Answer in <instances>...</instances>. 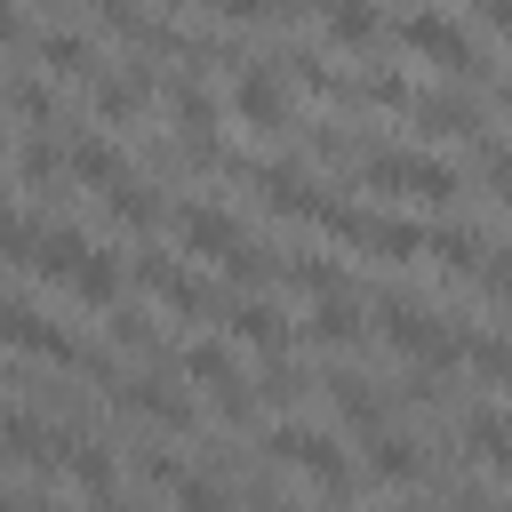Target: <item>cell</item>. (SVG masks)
<instances>
[{
    "label": "cell",
    "mask_w": 512,
    "mask_h": 512,
    "mask_svg": "<svg viewBox=\"0 0 512 512\" xmlns=\"http://www.w3.org/2000/svg\"><path fill=\"white\" fill-rule=\"evenodd\" d=\"M392 40L400 48H416L424 64H440L456 88H472V80H488V48L472 40V24L464 16H448V8H408V16H392Z\"/></svg>",
    "instance_id": "6da1fadb"
},
{
    "label": "cell",
    "mask_w": 512,
    "mask_h": 512,
    "mask_svg": "<svg viewBox=\"0 0 512 512\" xmlns=\"http://www.w3.org/2000/svg\"><path fill=\"white\" fill-rule=\"evenodd\" d=\"M360 184H368V192H408V200H432V208H448V200L464 192L456 160H440V152H416V144H368V160H360Z\"/></svg>",
    "instance_id": "7a4b0ae2"
},
{
    "label": "cell",
    "mask_w": 512,
    "mask_h": 512,
    "mask_svg": "<svg viewBox=\"0 0 512 512\" xmlns=\"http://www.w3.org/2000/svg\"><path fill=\"white\" fill-rule=\"evenodd\" d=\"M264 448H272L288 472H304L312 488H328L336 504L352 496V456L336 448V432H320V424H304V416H280V424L264 432Z\"/></svg>",
    "instance_id": "3957f363"
},
{
    "label": "cell",
    "mask_w": 512,
    "mask_h": 512,
    "mask_svg": "<svg viewBox=\"0 0 512 512\" xmlns=\"http://www.w3.org/2000/svg\"><path fill=\"white\" fill-rule=\"evenodd\" d=\"M224 104H232V120H240V128H256V136H280V128H288V72H280L264 48H248V56L232 64V88H224Z\"/></svg>",
    "instance_id": "277c9868"
},
{
    "label": "cell",
    "mask_w": 512,
    "mask_h": 512,
    "mask_svg": "<svg viewBox=\"0 0 512 512\" xmlns=\"http://www.w3.org/2000/svg\"><path fill=\"white\" fill-rule=\"evenodd\" d=\"M128 272H136V288H144V296H160V304H168L176 320L224 312V296H232V288H208V280H200L192 264H176L168 248H136V256H128Z\"/></svg>",
    "instance_id": "5b68a950"
},
{
    "label": "cell",
    "mask_w": 512,
    "mask_h": 512,
    "mask_svg": "<svg viewBox=\"0 0 512 512\" xmlns=\"http://www.w3.org/2000/svg\"><path fill=\"white\" fill-rule=\"evenodd\" d=\"M88 112L96 120H136L144 104H152V56H136V48H104V64L88 72Z\"/></svg>",
    "instance_id": "8992f818"
},
{
    "label": "cell",
    "mask_w": 512,
    "mask_h": 512,
    "mask_svg": "<svg viewBox=\"0 0 512 512\" xmlns=\"http://www.w3.org/2000/svg\"><path fill=\"white\" fill-rule=\"evenodd\" d=\"M408 120H416V136H488L480 128V96L472 88H456V80H440V88H416L408 96Z\"/></svg>",
    "instance_id": "52a82bcc"
},
{
    "label": "cell",
    "mask_w": 512,
    "mask_h": 512,
    "mask_svg": "<svg viewBox=\"0 0 512 512\" xmlns=\"http://www.w3.org/2000/svg\"><path fill=\"white\" fill-rule=\"evenodd\" d=\"M128 176V152L104 136V128H72L64 120V184H88V192H112Z\"/></svg>",
    "instance_id": "ba28073f"
},
{
    "label": "cell",
    "mask_w": 512,
    "mask_h": 512,
    "mask_svg": "<svg viewBox=\"0 0 512 512\" xmlns=\"http://www.w3.org/2000/svg\"><path fill=\"white\" fill-rule=\"evenodd\" d=\"M168 224H176L184 256H216V264H224V256H232L240 240H248V224H240V216H232L224 200H184V208H176Z\"/></svg>",
    "instance_id": "9c48e42d"
},
{
    "label": "cell",
    "mask_w": 512,
    "mask_h": 512,
    "mask_svg": "<svg viewBox=\"0 0 512 512\" xmlns=\"http://www.w3.org/2000/svg\"><path fill=\"white\" fill-rule=\"evenodd\" d=\"M216 328H224V344H256L264 360H280L288 352V320H280V304L272 296H224V312H216Z\"/></svg>",
    "instance_id": "30bf717a"
},
{
    "label": "cell",
    "mask_w": 512,
    "mask_h": 512,
    "mask_svg": "<svg viewBox=\"0 0 512 512\" xmlns=\"http://www.w3.org/2000/svg\"><path fill=\"white\" fill-rule=\"evenodd\" d=\"M128 280H136V272H128V256H120V248H88V256H80V272L64 280V296L112 320V312L128 304Z\"/></svg>",
    "instance_id": "8fae6325"
},
{
    "label": "cell",
    "mask_w": 512,
    "mask_h": 512,
    "mask_svg": "<svg viewBox=\"0 0 512 512\" xmlns=\"http://www.w3.org/2000/svg\"><path fill=\"white\" fill-rule=\"evenodd\" d=\"M120 408H136L144 424H160V432H192V392H176L160 368H136V376H120V392H112Z\"/></svg>",
    "instance_id": "7c38bea8"
},
{
    "label": "cell",
    "mask_w": 512,
    "mask_h": 512,
    "mask_svg": "<svg viewBox=\"0 0 512 512\" xmlns=\"http://www.w3.org/2000/svg\"><path fill=\"white\" fill-rule=\"evenodd\" d=\"M320 392H328V408L344 416V432H360V440L392 424V400H384V392H376L360 368H320Z\"/></svg>",
    "instance_id": "4fadbf2b"
},
{
    "label": "cell",
    "mask_w": 512,
    "mask_h": 512,
    "mask_svg": "<svg viewBox=\"0 0 512 512\" xmlns=\"http://www.w3.org/2000/svg\"><path fill=\"white\" fill-rule=\"evenodd\" d=\"M456 440H464L488 472H512V416H504L496 400H472V408L456 416Z\"/></svg>",
    "instance_id": "5bb4252c"
},
{
    "label": "cell",
    "mask_w": 512,
    "mask_h": 512,
    "mask_svg": "<svg viewBox=\"0 0 512 512\" xmlns=\"http://www.w3.org/2000/svg\"><path fill=\"white\" fill-rule=\"evenodd\" d=\"M64 472H72V488H80L88 504H104V512L120 504V464H112V440L80 432V440H72V464H64Z\"/></svg>",
    "instance_id": "9a60e30c"
},
{
    "label": "cell",
    "mask_w": 512,
    "mask_h": 512,
    "mask_svg": "<svg viewBox=\"0 0 512 512\" xmlns=\"http://www.w3.org/2000/svg\"><path fill=\"white\" fill-rule=\"evenodd\" d=\"M312 24H320L328 48H376V40L392 32V16H384V8H360V0H328Z\"/></svg>",
    "instance_id": "2e32d148"
},
{
    "label": "cell",
    "mask_w": 512,
    "mask_h": 512,
    "mask_svg": "<svg viewBox=\"0 0 512 512\" xmlns=\"http://www.w3.org/2000/svg\"><path fill=\"white\" fill-rule=\"evenodd\" d=\"M96 200H104V216H112V224H128V232H152V224H168V216H176V208H160V192H152L136 168H128L112 192H96Z\"/></svg>",
    "instance_id": "e0dca14e"
},
{
    "label": "cell",
    "mask_w": 512,
    "mask_h": 512,
    "mask_svg": "<svg viewBox=\"0 0 512 512\" xmlns=\"http://www.w3.org/2000/svg\"><path fill=\"white\" fill-rule=\"evenodd\" d=\"M488 232L480 224H464V216H448V224H432V264H448V272H472L480 280V264H488Z\"/></svg>",
    "instance_id": "ac0fdd59"
},
{
    "label": "cell",
    "mask_w": 512,
    "mask_h": 512,
    "mask_svg": "<svg viewBox=\"0 0 512 512\" xmlns=\"http://www.w3.org/2000/svg\"><path fill=\"white\" fill-rule=\"evenodd\" d=\"M280 280H288V288H304L312 304H320V296H352V272H344V256H328V248H296Z\"/></svg>",
    "instance_id": "d6986e66"
},
{
    "label": "cell",
    "mask_w": 512,
    "mask_h": 512,
    "mask_svg": "<svg viewBox=\"0 0 512 512\" xmlns=\"http://www.w3.org/2000/svg\"><path fill=\"white\" fill-rule=\"evenodd\" d=\"M304 336H312V344H336V352H352V344L368 336V312H360L352 296H320V304L304 312Z\"/></svg>",
    "instance_id": "ffe728a7"
},
{
    "label": "cell",
    "mask_w": 512,
    "mask_h": 512,
    "mask_svg": "<svg viewBox=\"0 0 512 512\" xmlns=\"http://www.w3.org/2000/svg\"><path fill=\"white\" fill-rule=\"evenodd\" d=\"M360 456H368V472H376V480H416V472H424V448H416L400 424L368 432V440H360Z\"/></svg>",
    "instance_id": "44dd1931"
},
{
    "label": "cell",
    "mask_w": 512,
    "mask_h": 512,
    "mask_svg": "<svg viewBox=\"0 0 512 512\" xmlns=\"http://www.w3.org/2000/svg\"><path fill=\"white\" fill-rule=\"evenodd\" d=\"M464 368H480L488 384H512V336H496V328H472V336H464Z\"/></svg>",
    "instance_id": "7402d4cb"
},
{
    "label": "cell",
    "mask_w": 512,
    "mask_h": 512,
    "mask_svg": "<svg viewBox=\"0 0 512 512\" xmlns=\"http://www.w3.org/2000/svg\"><path fill=\"white\" fill-rule=\"evenodd\" d=\"M312 384H320V376H304L296 360H264V376H256V392H264L272 408H296V400H304Z\"/></svg>",
    "instance_id": "603a6c76"
},
{
    "label": "cell",
    "mask_w": 512,
    "mask_h": 512,
    "mask_svg": "<svg viewBox=\"0 0 512 512\" xmlns=\"http://www.w3.org/2000/svg\"><path fill=\"white\" fill-rule=\"evenodd\" d=\"M168 512H232V496H224V480H208V472H184V480L168 488Z\"/></svg>",
    "instance_id": "cb8c5ba5"
},
{
    "label": "cell",
    "mask_w": 512,
    "mask_h": 512,
    "mask_svg": "<svg viewBox=\"0 0 512 512\" xmlns=\"http://www.w3.org/2000/svg\"><path fill=\"white\" fill-rule=\"evenodd\" d=\"M472 168H480V184L512 208V144H504V136H480V144H472Z\"/></svg>",
    "instance_id": "d4e9b609"
},
{
    "label": "cell",
    "mask_w": 512,
    "mask_h": 512,
    "mask_svg": "<svg viewBox=\"0 0 512 512\" xmlns=\"http://www.w3.org/2000/svg\"><path fill=\"white\" fill-rule=\"evenodd\" d=\"M104 328H112V344H136V352H152V360H160V336H152V320H144L136 304H120Z\"/></svg>",
    "instance_id": "484cf974"
},
{
    "label": "cell",
    "mask_w": 512,
    "mask_h": 512,
    "mask_svg": "<svg viewBox=\"0 0 512 512\" xmlns=\"http://www.w3.org/2000/svg\"><path fill=\"white\" fill-rule=\"evenodd\" d=\"M496 104H504V112H512V72H504V80H496Z\"/></svg>",
    "instance_id": "4316f807"
}]
</instances>
